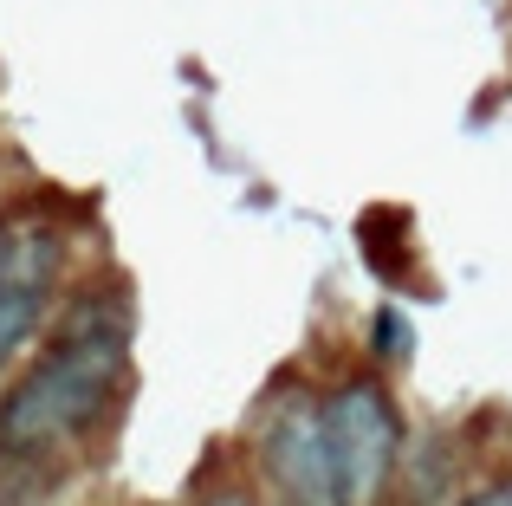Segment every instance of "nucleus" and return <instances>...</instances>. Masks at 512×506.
I'll list each match as a JSON object with an SVG mask.
<instances>
[{"label": "nucleus", "instance_id": "obj_1", "mask_svg": "<svg viewBox=\"0 0 512 506\" xmlns=\"http://www.w3.org/2000/svg\"><path fill=\"white\" fill-rule=\"evenodd\" d=\"M130 312L124 286H78L52 318L39 357L0 390V468H46L124 409L130 390Z\"/></svg>", "mask_w": 512, "mask_h": 506}, {"label": "nucleus", "instance_id": "obj_5", "mask_svg": "<svg viewBox=\"0 0 512 506\" xmlns=\"http://www.w3.org/2000/svg\"><path fill=\"white\" fill-rule=\"evenodd\" d=\"M195 506H260L253 500V487H240V481H221V487H208Z\"/></svg>", "mask_w": 512, "mask_h": 506}, {"label": "nucleus", "instance_id": "obj_3", "mask_svg": "<svg viewBox=\"0 0 512 506\" xmlns=\"http://www.w3.org/2000/svg\"><path fill=\"white\" fill-rule=\"evenodd\" d=\"M253 455H260V481L273 487L279 506H331V474H325V416H318V396L305 390H279L260 409V435H253Z\"/></svg>", "mask_w": 512, "mask_h": 506}, {"label": "nucleus", "instance_id": "obj_2", "mask_svg": "<svg viewBox=\"0 0 512 506\" xmlns=\"http://www.w3.org/2000/svg\"><path fill=\"white\" fill-rule=\"evenodd\" d=\"M325 416V474L331 506H383L402 461V416L376 377H344L318 396Z\"/></svg>", "mask_w": 512, "mask_h": 506}, {"label": "nucleus", "instance_id": "obj_6", "mask_svg": "<svg viewBox=\"0 0 512 506\" xmlns=\"http://www.w3.org/2000/svg\"><path fill=\"white\" fill-rule=\"evenodd\" d=\"M461 506H512V481H487V487H474Z\"/></svg>", "mask_w": 512, "mask_h": 506}, {"label": "nucleus", "instance_id": "obj_4", "mask_svg": "<svg viewBox=\"0 0 512 506\" xmlns=\"http://www.w3.org/2000/svg\"><path fill=\"white\" fill-rule=\"evenodd\" d=\"M52 299H59V292L26 286V279H7V273H0V377H7L13 357H20L26 344L52 325Z\"/></svg>", "mask_w": 512, "mask_h": 506}]
</instances>
